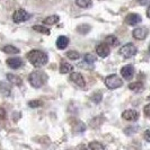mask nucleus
<instances>
[{
    "instance_id": "obj_9",
    "label": "nucleus",
    "mask_w": 150,
    "mask_h": 150,
    "mask_svg": "<svg viewBox=\"0 0 150 150\" xmlns=\"http://www.w3.org/2000/svg\"><path fill=\"white\" fill-rule=\"evenodd\" d=\"M142 21V18H141V16L139 15V14H129L127 17H125V24H128L130 26H134L137 24H139V23H141Z\"/></svg>"
},
{
    "instance_id": "obj_10",
    "label": "nucleus",
    "mask_w": 150,
    "mask_h": 150,
    "mask_svg": "<svg viewBox=\"0 0 150 150\" xmlns=\"http://www.w3.org/2000/svg\"><path fill=\"white\" fill-rule=\"evenodd\" d=\"M70 79H71V81H74V83L78 86V87H80V88H83L85 87V80H83V77L81 74H79V72H71V75H70Z\"/></svg>"
},
{
    "instance_id": "obj_32",
    "label": "nucleus",
    "mask_w": 150,
    "mask_h": 150,
    "mask_svg": "<svg viewBox=\"0 0 150 150\" xmlns=\"http://www.w3.org/2000/svg\"><path fill=\"white\" fill-rule=\"evenodd\" d=\"M147 17L150 18V5H149V7L147 8Z\"/></svg>"
},
{
    "instance_id": "obj_16",
    "label": "nucleus",
    "mask_w": 150,
    "mask_h": 150,
    "mask_svg": "<svg viewBox=\"0 0 150 150\" xmlns=\"http://www.w3.org/2000/svg\"><path fill=\"white\" fill-rule=\"evenodd\" d=\"M1 51L5 53H8V54H17V53H19V49H17L14 45H5L1 49Z\"/></svg>"
},
{
    "instance_id": "obj_28",
    "label": "nucleus",
    "mask_w": 150,
    "mask_h": 150,
    "mask_svg": "<svg viewBox=\"0 0 150 150\" xmlns=\"http://www.w3.org/2000/svg\"><path fill=\"white\" fill-rule=\"evenodd\" d=\"M43 105L42 100H38V99H35V100H30L28 102V106L30 108H38V107H41Z\"/></svg>"
},
{
    "instance_id": "obj_19",
    "label": "nucleus",
    "mask_w": 150,
    "mask_h": 150,
    "mask_svg": "<svg viewBox=\"0 0 150 150\" xmlns=\"http://www.w3.org/2000/svg\"><path fill=\"white\" fill-rule=\"evenodd\" d=\"M105 43L108 46H116V45L119 44V40H117V38L115 35H108L105 38Z\"/></svg>"
},
{
    "instance_id": "obj_2",
    "label": "nucleus",
    "mask_w": 150,
    "mask_h": 150,
    "mask_svg": "<svg viewBox=\"0 0 150 150\" xmlns=\"http://www.w3.org/2000/svg\"><path fill=\"white\" fill-rule=\"evenodd\" d=\"M28 81L30 86L34 88H41L46 81H47V75L42 70H35L33 72H30L28 76Z\"/></svg>"
},
{
    "instance_id": "obj_6",
    "label": "nucleus",
    "mask_w": 150,
    "mask_h": 150,
    "mask_svg": "<svg viewBox=\"0 0 150 150\" xmlns=\"http://www.w3.org/2000/svg\"><path fill=\"white\" fill-rule=\"evenodd\" d=\"M122 119L127 121H131V122H135L139 119V113L135 110H125L122 113Z\"/></svg>"
},
{
    "instance_id": "obj_11",
    "label": "nucleus",
    "mask_w": 150,
    "mask_h": 150,
    "mask_svg": "<svg viewBox=\"0 0 150 150\" xmlns=\"http://www.w3.org/2000/svg\"><path fill=\"white\" fill-rule=\"evenodd\" d=\"M96 53L100 58H106L110 54V47L106 43H102L96 46Z\"/></svg>"
},
{
    "instance_id": "obj_15",
    "label": "nucleus",
    "mask_w": 150,
    "mask_h": 150,
    "mask_svg": "<svg viewBox=\"0 0 150 150\" xmlns=\"http://www.w3.org/2000/svg\"><path fill=\"white\" fill-rule=\"evenodd\" d=\"M129 89L134 91V93H139L143 90V83L141 81H135V83H129Z\"/></svg>"
},
{
    "instance_id": "obj_35",
    "label": "nucleus",
    "mask_w": 150,
    "mask_h": 150,
    "mask_svg": "<svg viewBox=\"0 0 150 150\" xmlns=\"http://www.w3.org/2000/svg\"><path fill=\"white\" fill-rule=\"evenodd\" d=\"M148 50H149V52H150V44H149V47H148Z\"/></svg>"
},
{
    "instance_id": "obj_31",
    "label": "nucleus",
    "mask_w": 150,
    "mask_h": 150,
    "mask_svg": "<svg viewBox=\"0 0 150 150\" xmlns=\"http://www.w3.org/2000/svg\"><path fill=\"white\" fill-rule=\"evenodd\" d=\"M5 119H6V111L0 107V120H5Z\"/></svg>"
},
{
    "instance_id": "obj_27",
    "label": "nucleus",
    "mask_w": 150,
    "mask_h": 150,
    "mask_svg": "<svg viewBox=\"0 0 150 150\" xmlns=\"http://www.w3.org/2000/svg\"><path fill=\"white\" fill-rule=\"evenodd\" d=\"M83 60H85L86 63H88V64H93V63L96 62V57L93 55V54H90V53H87V54H85Z\"/></svg>"
},
{
    "instance_id": "obj_17",
    "label": "nucleus",
    "mask_w": 150,
    "mask_h": 150,
    "mask_svg": "<svg viewBox=\"0 0 150 150\" xmlns=\"http://www.w3.org/2000/svg\"><path fill=\"white\" fill-rule=\"evenodd\" d=\"M74 70V67L68 63V62H62L60 66V72L61 74H71Z\"/></svg>"
},
{
    "instance_id": "obj_1",
    "label": "nucleus",
    "mask_w": 150,
    "mask_h": 150,
    "mask_svg": "<svg viewBox=\"0 0 150 150\" xmlns=\"http://www.w3.org/2000/svg\"><path fill=\"white\" fill-rule=\"evenodd\" d=\"M27 59L32 66H34L35 68H41L47 63L49 57L46 53L41 50H32L27 53Z\"/></svg>"
},
{
    "instance_id": "obj_29",
    "label": "nucleus",
    "mask_w": 150,
    "mask_h": 150,
    "mask_svg": "<svg viewBox=\"0 0 150 150\" xmlns=\"http://www.w3.org/2000/svg\"><path fill=\"white\" fill-rule=\"evenodd\" d=\"M143 113L147 117H150V104H147V105L143 107Z\"/></svg>"
},
{
    "instance_id": "obj_24",
    "label": "nucleus",
    "mask_w": 150,
    "mask_h": 150,
    "mask_svg": "<svg viewBox=\"0 0 150 150\" xmlns=\"http://www.w3.org/2000/svg\"><path fill=\"white\" fill-rule=\"evenodd\" d=\"M33 30H36L38 33H41V34H45V35H49L50 34V30L45 26H42V25H35L33 26Z\"/></svg>"
},
{
    "instance_id": "obj_25",
    "label": "nucleus",
    "mask_w": 150,
    "mask_h": 150,
    "mask_svg": "<svg viewBox=\"0 0 150 150\" xmlns=\"http://www.w3.org/2000/svg\"><path fill=\"white\" fill-rule=\"evenodd\" d=\"M88 148L91 150H104L105 149V146L99 143L98 141H93L88 144Z\"/></svg>"
},
{
    "instance_id": "obj_4",
    "label": "nucleus",
    "mask_w": 150,
    "mask_h": 150,
    "mask_svg": "<svg viewBox=\"0 0 150 150\" xmlns=\"http://www.w3.org/2000/svg\"><path fill=\"white\" fill-rule=\"evenodd\" d=\"M120 54L123 57V58H125V59H129V58H132V57H134L137 52H138V49H137V46L134 44H132V43H128V44H124L122 47L120 49Z\"/></svg>"
},
{
    "instance_id": "obj_8",
    "label": "nucleus",
    "mask_w": 150,
    "mask_h": 150,
    "mask_svg": "<svg viewBox=\"0 0 150 150\" xmlns=\"http://www.w3.org/2000/svg\"><path fill=\"white\" fill-rule=\"evenodd\" d=\"M132 35L135 40H144V38L148 36V30L146 27H138V28H134L133 32H132Z\"/></svg>"
},
{
    "instance_id": "obj_5",
    "label": "nucleus",
    "mask_w": 150,
    "mask_h": 150,
    "mask_svg": "<svg viewBox=\"0 0 150 150\" xmlns=\"http://www.w3.org/2000/svg\"><path fill=\"white\" fill-rule=\"evenodd\" d=\"M30 18V15L24 9H18L16 10L13 15V21L16 23V24H19V23L26 22Z\"/></svg>"
},
{
    "instance_id": "obj_30",
    "label": "nucleus",
    "mask_w": 150,
    "mask_h": 150,
    "mask_svg": "<svg viewBox=\"0 0 150 150\" xmlns=\"http://www.w3.org/2000/svg\"><path fill=\"white\" fill-rule=\"evenodd\" d=\"M144 140L147 141V142H150V130H147V131H144Z\"/></svg>"
},
{
    "instance_id": "obj_34",
    "label": "nucleus",
    "mask_w": 150,
    "mask_h": 150,
    "mask_svg": "<svg viewBox=\"0 0 150 150\" xmlns=\"http://www.w3.org/2000/svg\"><path fill=\"white\" fill-rule=\"evenodd\" d=\"M148 100H150V95L148 96Z\"/></svg>"
},
{
    "instance_id": "obj_14",
    "label": "nucleus",
    "mask_w": 150,
    "mask_h": 150,
    "mask_svg": "<svg viewBox=\"0 0 150 150\" xmlns=\"http://www.w3.org/2000/svg\"><path fill=\"white\" fill-rule=\"evenodd\" d=\"M6 77H7L8 81H9L10 83H13V85L21 86V85L23 83L22 78H21L19 76H16V75H14V74H7V75H6Z\"/></svg>"
},
{
    "instance_id": "obj_13",
    "label": "nucleus",
    "mask_w": 150,
    "mask_h": 150,
    "mask_svg": "<svg viewBox=\"0 0 150 150\" xmlns=\"http://www.w3.org/2000/svg\"><path fill=\"white\" fill-rule=\"evenodd\" d=\"M55 44H57V47H58V49L63 50V49H66L68 46V44H69V38H68L67 36L61 35V36H59V38H57Z\"/></svg>"
},
{
    "instance_id": "obj_23",
    "label": "nucleus",
    "mask_w": 150,
    "mask_h": 150,
    "mask_svg": "<svg viewBox=\"0 0 150 150\" xmlns=\"http://www.w3.org/2000/svg\"><path fill=\"white\" fill-rule=\"evenodd\" d=\"M90 99H91V102H94L95 104H98V103H100L102 99H103V94H102L100 91H95V93L90 96Z\"/></svg>"
},
{
    "instance_id": "obj_22",
    "label": "nucleus",
    "mask_w": 150,
    "mask_h": 150,
    "mask_svg": "<svg viewBox=\"0 0 150 150\" xmlns=\"http://www.w3.org/2000/svg\"><path fill=\"white\" fill-rule=\"evenodd\" d=\"M75 1L77 6H79L80 8H83V9L89 8L91 6V4H93L91 0H75Z\"/></svg>"
},
{
    "instance_id": "obj_26",
    "label": "nucleus",
    "mask_w": 150,
    "mask_h": 150,
    "mask_svg": "<svg viewBox=\"0 0 150 150\" xmlns=\"http://www.w3.org/2000/svg\"><path fill=\"white\" fill-rule=\"evenodd\" d=\"M66 57L70 60H78L80 58V54L77 52V51H68L66 53Z\"/></svg>"
},
{
    "instance_id": "obj_18",
    "label": "nucleus",
    "mask_w": 150,
    "mask_h": 150,
    "mask_svg": "<svg viewBox=\"0 0 150 150\" xmlns=\"http://www.w3.org/2000/svg\"><path fill=\"white\" fill-rule=\"evenodd\" d=\"M59 21H60V17L58 15H51L45 18L43 24H46V25H54V24L59 23Z\"/></svg>"
},
{
    "instance_id": "obj_3",
    "label": "nucleus",
    "mask_w": 150,
    "mask_h": 150,
    "mask_svg": "<svg viewBox=\"0 0 150 150\" xmlns=\"http://www.w3.org/2000/svg\"><path fill=\"white\" fill-rule=\"evenodd\" d=\"M104 83H105L106 87L111 90L117 89V88H120V87L123 86V80H122V79H121L120 77L116 75V74L108 75L105 78Z\"/></svg>"
},
{
    "instance_id": "obj_7",
    "label": "nucleus",
    "mask_w": 150,
    "mask_h": 150,
    "mask_svg": "<svg viewBox=\"0 0 150 150\" xmlns=\"http://www.w3.org/2000/svg\"><path fill=\"white\" fill-rule=\"evenodd\" d=\"M134 75V67L132 66V64H127V66H124V67H122L121 69V76L124 78V79H131L132 77Z\"/></svg>"
},
{
    "instance_id": "obj_21",
    "label": "nucleus",
    "mask_w": 150,
    "mask_h": 150,
    "mask_svg": "<svg viewBox=\"0 0 150 150\" xmlns=\"http://www.w3.org/2000/svg\"><path fill=\"white\" fill-rule=\"evenodd\" d=\"M0 91L5 96H10V94H11V89H10L9 85H7V83H4V81L0 83Z\"/></svg>"
},
{
    "instance_id": "obj_33",
    "label": "nucleus",
    "mask_w": 150,
    "mask_h": 150,
    "mask_svg": "<svg viewBox=\"0 0 150 150\" xmlns=\"http://www.w3.org/2000/svg\"><path fill=\"white\" fill-rule=\"evenodd\" d=\"M137 1H139V2H141V4H143V2H144V0H137Z\"/></svg>"
},
{
    "instance_id": "obj_20",
    "label": "nucleus",
    "mask_w": 150,
    "mask_h": 150,
    "mask_svg": "<svg viewBox=\"0 0 150 150\" xmlns=\"http://www.w3.org/2000/svg\"><path fill=\"white\" fill-rule=\"evenodd\" d=\"M76 30H77V32H78L79 34L86 35L87 33H89V30H91V27H90L88 24H80Z\"/></svg>"
},
{
    "instance_id": "obj_12",
    "label": "nucleus",
    "mask_w": 150,
    "mask_h": 150,
    "mask_svg": "<svg viewBox=\"0 0 150 150\" xmlns=\"http://www.w3.org/2000/svg\"><path fill=\"white\" fill-rule=\"evenodd\" d=\"M7 66L11 69H18L23 66V60L21 58H9L6 61Z\"/></svg>"
}]
</instances>
